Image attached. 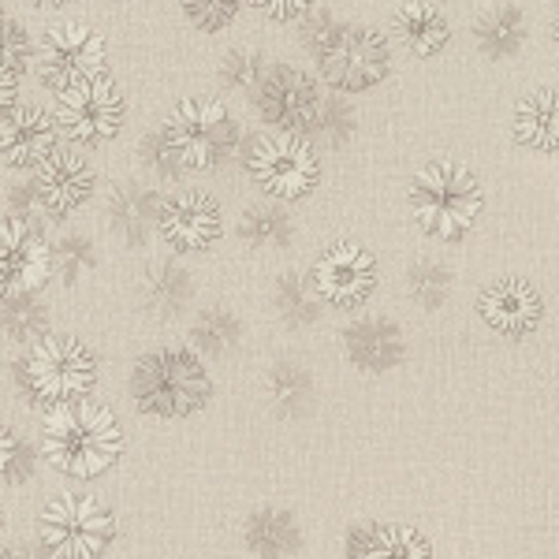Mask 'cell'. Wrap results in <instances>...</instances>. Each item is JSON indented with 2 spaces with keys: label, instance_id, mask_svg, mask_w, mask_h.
I'll list each match as a JSON object with an SVG mask.
<instances>
[{
  "label": "cell",
  "instance_id": "8fae6325",
  "mask_svg": "<svg viewBox=\"0 0 559 559\" xmlns=\"http://www.w3.org/2000/svg\"><path fill=\"white\" fill-rule=\"evenodd\" d=\"M105 64V34L83 20L57 23L41 34L38 71L49 90H64L86 75H97Z\"/></svg>",
  "mask_w": 559,
  "mask_h": 559
},
{
  "label": "cell",
  "instance_id": "2e32d148",
  "mask_svg": "<svg viewBox=\"0 0 559 559\" xmlns=\"http://www.w3.org/2000/svg\"><path fill=\"white\" fill-rule=\"evenodd\" d=\"M57 150V123L38 105H12L0 112V157L12 168H38Z\"/></svg>",
  "mask_w": 559,
  "mask_h": 559
},
{
  "label": "cell",
  "instance_id": "9c48e42d",
  "mask_svg": "<svg viewBox=\"0 0 559 559\" xmlns=\"http://www.w3.org/2000/svg\"><path fill=\"white\" fill-rule=\"evenodd\" d=\"M123 116H128V97L105 71L57 90V123L71 142L102 146L120 134Z\"/></svg>",
  "mask_w": 559,
  "mask_h": 559
},
{
  "label": "cell",
  "instance_id": "b9f144b4",
  "mask_svg": "<svg viewBox=\"0 0 559 559\" xmlns=\"http://www.w3.org/2000/svg\"><path fill=\"white\" fill-rule=\"evenodd\" d=\"M0 526H4V511H0Z\"/></svg>",
  "mask_w": 559,
  "mask_h": 559
},
{
  "label": "cell",
  "instance_id": "e575fe53",
  "mask_svg": "<svg viewBox=\"0 0 559 559\" xmlns=\"http://www.w3.org/2000/svg\"><path fill=\"white\" fill-rule=\"evenodd\" d=\"M250 4H254L261 15H269V20L292 23V20H299V15H306L310 0H250Z\"/></svg>",
  "mask_w": 559,
  "mask_h": 559
},
{
  "label": "cell",
  "instance_id": "ac0fdd59",
  "mask_svg": "<svg viewBox=\"0 0 559 559\" xmlns=\"http://www.w3.org/2000/svg\"><path fill=\"white\" fill-rule=\"evenodd\" d=\"M347 559H432V545L403 522H358L347 534Z\"/></svg>",
  "mask_w": 559,
  "mask_h": 559
},
{
  "label": "cell",
  "instance_id": "f1b7e54d",
  "mask_svg": "<svg viewBox=\"0 0 559 559\" xmlns=\"http://www.w3.org/2000/svg\"><path fill=\"white\" fill-rule=\"evenodd\" d=\"M276 310L287 324H313L321 313V299L302 273H284L276 280Z\"/></svg>",
  "mask_w": 559,
  "mask_h": 559
},
{
  "label": "cell",
  "instance_id": "5bb4252c",
  "mask_svg": "<svg viewBox=\"0 0 559 559\" xmlns=\"http://www.w3.org/2000/svg\"><path fill=\"white\" fill-rule=\"evenodd\" d=\"M224 216L221 205L202 191L173 194L157 205V231L176 250H205L221 239Z\"/></svg>",
  "mask_w": 559,
  "mask_h": 559
},
{
  "label": "cell",
  "instance_id": "6da1fadb",
  "mask_svg": "<svg viewBox=\"0 0 559 559\" xmlns=\"http://www.w3.org/2000/svg\"><path fill=\"white\" fill-rule=\"evenodd\" d=\"M41 455L52 471L90 481L112 471L116 459L123 455V429L102 403H68L45 414Z\"/></svg>",
  "mask_w": 559,
  "mask_h": 559
},
{
  "label": "cell",
  "instance_id": "e0dca14e",
  "mask_svg": "<svg viewBox=\"0 0 559 559\" xmlns=\"http://www.w3.org/2000/svg\"><path fill=\"white\" fill-rule=\"evenodd\" d=\"M38 198L52 216H68L94 194V173L79 153L52 150L38 165Z\"/></svg>",
  "mask_w": 559,
  "mask_h": 559
},
{
  "label": "cell",
  "instance_id": "1f68e13d",
  "mask_svg": "<svg viewBox=\"0 0 559 559\" xmlns=\"http://www.w3.org/2000/svg\"><path fill=\"white\" fill-rule=\"evenodd\" d=\"M52 273H60V280L71 287L79 280H86L94 273V254H90L86 239H64L52 247Z\"/></svg>",
  "mask_w": 559,
  "mask_h": 559
},
{
  "label": "cell",
  "instance_id": "52a82bcc",
  "mask_svg": "<svg viewBox=\"0 0 559 559\" xmlns=\"http://www.w3.org/2000/svg\"><path fill=\"white\" fill-rule=\"evenodd\" d=\"M38 540L52 559H102L116 540V519L94 496H57L38 519Z\"/></svg>",
  "mask_w": 559,
  "mask_h": 559
},
{
  "label": "cell",
  "instance_id": "3957f363",
  "mask_svg": "<svg viewBox=\"0 0 559 559\" xmlns=\"http://www.w3.org/2000/svg\"><path fill=\"white\" fill-rule=\"evenodd\" d=\"M168 168L176 173H213L239 157L242 134L239 123L228 116V108L213 97H191L179 102L165 120V131L157 139Z\"/></svg>",
  "mask_w": 559,
  "mask_h": 559
},
{
  "label": "cell",
  "instance_id": "603a6c76",
  "mask_svg": "<svg viewBox=\"0 0 559 559\" xmlns=\"http://www.w3.org/2000/svg\"><path fill=\"white\" fill-rule=\"evenodd\" d=\"M395 31H400L403 45L411 52H418V57H432V52H440L448 38H452V26H448L444 12L437 4H429V0H407V4H400Z\"/></svg>",
  "mask_w": 559,
  "mask_h": 559
},
{
  "label": "cell",
  "instance_id": "83f0119b",
  "mask_svg": "<svg viewBox=\"0 0 559 559\" xmlns=\"http://www.w3.org/2000/svg\"><path fill=\"white\" fill-rule=\"evenodd\" d=\"M239 239L258 250H280L292 242V216L280 205H254L250 213L239 216Z\"/></svg>",
  "mask_w": 559,
  "mask_h": 559
},
{
  "label": "cell",
  "instance_id": "277c9868",
  "mask_svg": "<svg viewBox=\"0 0 559 559\" xmlns=\"http://www.w3.org/2000/svg\"><path fill=\"white\" fill-rule=\"evenodd\" d=\"M210 373L187 347H165L142 355L131 369V400L153 418H187L210 400Z\"/></svg>",
  "mask_w": 559,
  "mask_h": 559
},
{
  "label": "cell",
  "instance_id": "8992f818",
  "mask_svg": "<svg viewBox=\"0 0 559 559\" xmlns=\"http://www.w3.org/2000/svg\"><path fill=\"white\" fill-rule=\"evenodd\" d=\"M310 45L321 79L336 90H350V94L373 90L392 71V45L373 26L324 20Z\"/></svg>",
  "mask_w": 559,
  "mask_h": 559
},
{
  "label": "cell",
  "instance_id": "f546056e",
  "mask_svg": "<svg viewBox=\"0 0 559 559\" xmlns=\"http://www.w3.org/2000/svg\"><path fill=\"white\" fill-rule=\"evenodd\" d=\"M242 329L236 321V313L228 310H205L202 318L191 324V344L205 355H228L239 344Z\"/></svg>",
  "mask_w": 559,
  "mask_h": 559
},
{
  "label": "cell",
  "instance_id": "d4e9b609",
  "mask_svg": "<svg viewBox=\"0 0 559 559\" xmlns=\"http://www.w3.org/2000/svg\"><path fill=\"white\" fill-rule=\"evenodd\" d=\"M474 38L489 57H515L522 49V41H526V20H522V12L511 4L489 8L485 15H477Z\"/></svg>",
  "mask_w": 559,
  "mask_h": 559
},
{
  "label": "cell",
  "instance_id": "7c38bea8",
  "mask_svg": "<svg viewBox=\"0 0 559 559\" xmlns=\"http://www.w3.org/2000/svg\"><path fill=\"white\" fill-rule=\"evenodd\" d=\"M321 302L332 306H358L377 287V258L358 242H336L318 258L310 276Z\"/></svg>",
  "mask_w": 559,
  "mask_h": 559
},
{
  "label": "cell",
  "instance_id": "74e56055",
  "mask_svg": "<svg viewBox=\"0 0 559 559\" xmlns=\"http://www.w3.org/2000/svg\"><path fill=\"white\" fill-rule=\"evenodd\" d=\"M12 287V269H8V250L4 242H0V292H8Z\"/></svg>",
  "mask_w": 559,
  "mask_h": 559
},
{
  "label": "cell",
  "instance_id": "836d02e7",
  "mask_svg": "<svg viewBox=\"0 0 559 559\" xmlns=\"http://www.w3.org/2000/svg\"><path fill=\"white\" fill-rule=\"evenodd\" d=\"M261 71H265V64H261V57L250 49H236L224 60V79H228V86H254L261 79Z\"/></svg>",
  "mask_w": 559,
  "mask_h": 559
},
{
  "label": "cell",
  "instance_id": "7a4b0ae2",
  "mask_svg": "<svg viewBox=\"0 0 559 559\" xmlns=\"http://www.w3.org/2000/svg\"><path fill=\"white\" fill-rule=\"evenodd\" d=\"M407 205H411L414 224H418L429 239L459 242L477 224V216H481L485 191L463 160L440 157V160H429V165L411 179Z\"/></svg>",
  "mask_w": 559,
  "mask_h": 559
},
{
  "label": "cell",
  "instance_id": "f35d334b",
  "mask_svg": "<svg viewBox=\"0 0 559 559\" xmlns=\"http://www.w3.org/2000/svg\"><path fill=\"white\" fill-rule=\"evenodd\" d=\"M38 4H49V8H60V4H71V0H38Z\"/></svg>",
  "mask_w": 559,
  "mask_h": 559
},
{
  "label": "cell",
  "instance_id": "4fadbf2b",
  "mask_svg": "<svg viewBox=\"0 0 559 559\" xmlns=\"http://www.w3.org/2000/svg\"><path fill=\"white\" fill-rule=\"evenodd\" d=\"M477 313L492 332L508 340H522L537 332V324L545 321V299L530 280L503 276L477 295Z\"/></svg>",
  "mask_w": 559,
  "mask_h": 559
},
{
  "label": "cell",
  "instance_id": "484cf974",
  "mask_svg": "<svg viewBox=\"0 0 559 559\" xmlns=\"http://www.w3.org/2000/svg\"><path fill=\"white\" fill-rule=\"evenodd\" d=\"M157 198L139 183H120L108 198V221L116 224V231L131 239H142V231L157 221Z\"/></svg>",
  "mask_w": 559,
  "mask_h": 559
},
{
  "label": "cell",
  "instance_id": "8d00e7d4",
  "mask_svg": "<svg viewBox=\"0 0 559 559\" xmlns=\"http://www.w3.org/2000/svg\"><path fill=\"white\" fill-rule=\"evenodd\" d=\"M20 71H12L4 64V60H0V112H4V108H12V102H15V90H20Z\"/></svg>",
  "mask_w": 559,
  "mask_h": 559
},
{
  "label": "cell",
  "instance_id": "ab89813d",
  "mask_svg": "<svg viewBox=\"0 0 559 559\" xmlns=\"http://www.w3.org/2000/svg\"><path fill=\"white\" fill-rule=\"evenodd\" d=\"M0 559H15V556H12V548H4V545H0Z\"/></svg>",
  "mask_w": 559,
  "mask_h": 559
},
{
  "label": "cell",
  "instance_id": "ffe728a7",
  "mask_svg": "<svg viewBox=\"0 0 559 559\" xmlns=\"http://www.w3.org/2000/svg\"><path fill=\"white\" fill-rule=\"evenodd\" d=\"M191 287L194 284H191V276H187V269H179L176 261H153L139 280L142 306L160 321H173L187 310V302H191V295H194Z\"/></svg>",
  "mask_w": 559,
  "mask_h": 559
},
{
  "label": "cell",
  "instance_id": "ba28073f",
  "mask_svg": "<svg viewBox=\"0 0 559 559\" xmlns=\"http://www.w3.org/2000/svg\"><path fill=\"white\" fill-rule=\"evenodd\" d=\"M250 176L254 183L276 202H299L313 194L321 183V157L302 134L292 131H265L250 146Z\"/></svg>",
  "mask_w": 559,
  "mask_h": 559
},
{
  "label": "cell",
  "instance_id": "30bf717a",
  "mask_svg": "<svg viewBox=\"0 0 559 559\" xmlns=\"http://www.w3.org/2000/svg\"><path fill=\"white\" fill-rule=\"evenodd\" d=\"M258 112L265 116L276 131H292V134L318 131L329 123V105H324V97L318 94L313 79L292 64L261 71Z\"/></svg>",
  "mask_w": 559,
  "mask_h": 559
},
{
  "label": "cell",
  "instance_id": "cb8c5ba5",
  "mask_svg": "<svg viewBox=\"0 0 559 559\" xmlns=\"http://www.w3.org/2000/svg\"><path fill=\"white\" fill-rule=\"evenodd\" d=\"M49 329V310L34 292H20V287H8L0 292V332H4L12 344H38Z\"/></svg>",
  "mask_w": 559,
  "mask_h": 559
},
{
  "label": "cell",
  "instance_id": "d6a6232c",
  "mask_svg": "<svg viewBox=\"0 0 559 559\" xmlns=\"http://www.w3.org/2000/svg\"><path fill=\"white\" fill-rule=\"evenodd\" d=\"M179 4H183V15L191 20V26L205 34L224 31L239 12V0H179Z\"/></svg>",
  "mask_w": 559,
  "mask_h": 559
},
{
  "label": "cell",
  "instance_id": "44dd1931",
  "mask_svg": "<svg viewBox=\"0 0 559 559\" xmlns=\"http://www.w3.org/2000/svg\"><path fill=\"white\" fill-rule=\"evenodd\" d=\"M519 146L526 150H556V131H559V108H556V90L552 86H537L526 97H519L515 105V120H511Z\"/></svg>",
  "mask_w": 559,
  "mask_h": 559
},
{
  "label": "cell",
  "instance_id": "d6986e66",
  "mask_svg": "<svg viewBox=\"0 0 559 559\" xmlns=\"http://www.w3.org/2000/svg\"><path fill=\"white\" fill-rule=\"evenodd\" d=\"M344 350L366 373H384V369L403 362V332L388 318L350 321L344 329Z\"/></svg>",
  "mask_w": 559,
  "mask_h": 559
},
{
  "label": "cell",
  "instance_id": "d590c367",
  "mask_svg": "<svg viewBox=\"0 0 559 559\" xmlns=\"http://www.w3.org/2000/svg\"><path fill=\"white\" fill-rule=\"evenodd\" d=\"M20 455H23L20 437H15V432L8 429V426H0V477L15 471V463H20Z\"/></svg>",
  "mask_w": 559,
  "mask_h": 559
},
{
  "label": "cell",
  "instance_id": "7402d4cb",
  "mask_svg": "<svg viewBox=\"0 0 559 559\" xmlns=\"http://www.w3.org/2000/svg\"><path fill=\"white\" fill-rule=\"evenodd\" d=\"M242 537H247V548L258 559H284L302 545L299 522L284 508H258L254 515L247 519Z\"/></svg>",
  "mask_w": 559,
  "mask_h": 559
},
{
  "label": "cell",
  "instance_id": "4dcf8cb0",
  "mask_svg": "<svg viewBox=\"0 0 559 559\" xmlns=\"http://www.w3.org/2000/svg\"><path fill=\"white\" fill-rule=\"evenodd\" d=\"M411 299L418 306H426V310H437V306H444L448 292H452V269H444L440 261H418V265L411 269Z\"/></svg>",
  "mask_w": 559,
  "mask_h": 559
},
{
  "label": "cell",
  "instance_id": "9a60e30c",
  "mask_svg": "<svg viewBox=\"0 0 559 559\" xmlns=\"http://www.w3.org/2000/svg\"><path fill=\"white\" fill-rule=\"evenodd\" d=\"M0 242L8 250L12 287L38 295L52 276V242L45 239L41 224L31 213H8L0 221Z\"/></svg>",
  "mask_w": 559,
  "mask_h": 559
},
{
  "label": "cell",
  "instance_id": "60d3db41",
  "mask_svg": "<svg viewBox=\"0 0 559 559\" xmlns=\"http://www.w3.org/2000/svg\"><path fill=\"white\" fill-rule=\"evenodd\" d=\"M0 31H4V12H0Z\"/></svg>",
  "mask_w": 559,
  "mask_h": 559
},
{
  "label": "cell",
  "instance_id": "5b68a950",
  "mask_svg": "<svg viewBox=\"0 0 559 559\" xmlns=\"http://www.w3.org/2000/svg\"><path fill=\"white\" fill-rule=\"evenodd\" d=\"M97 384V358L75 336H41L20 362V388L34 407L57 411L83 403Z\"/></svg>",
  "mask_w": 559,
  "mask_h": 559
},
{
  "label": "cell",
  "instance_id": "4316f807",
  "mask_svg": "<svg viewBox=\"0 0 559 559\" xmlns=\"http://www.w3.org/2000/svg\"><path fill=\"white\" fill-rule=\"evenodd\" d=\"M269 400H273L276 414H284V418L306 414L313 403V377L295 362H280L269 373Z\"/></svg>",
  "mask_w": 559,
  "mask_h": 559
}]
</instances>
